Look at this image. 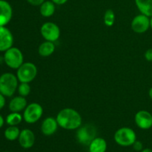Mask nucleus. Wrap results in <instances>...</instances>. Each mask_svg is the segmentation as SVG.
Masks as SVG:
<instances>
[{"mask_svg":"<svg viewBox=\"0 0 152 152\" xmlns=\"http://www.w3.org/2000/svg\"><path fill=\"white\" fill-rule=\"evenodd\" d=\"M59 127L65 130H75L82 126V117L78 111L73 108H66L61 110L56 116Z\"/></svg>","mask_w":152,"mask_h":152,"instance_id":"1","label":"nucleus"},{"mask_svg":"<svg viewBox=\"0 0 152 152\" xmlns=\"http://www.w3.org/2000/svg\"><path fill=\"white\" fill-rule=\"evenodd\" d=\"M18 88L17 77L11 73H4L0 76V93L4 96H12Z\"/></svg>","mask_w":152,"mask_h":152,"instance_id":"2","label":"nucleus"},{"mask_svg":"<svg viewBox=\"0 0 152 152\" xmlns=\"http://www.w3.org/2000/svg\"><path fill=\"white\" fill-rule=\"evenodd\" d=\"M114 141L123 147L132 146L137 140V134L134 131L129 127L119 129L114 134Z\"/></svg>","mask_w":152,"mask_h":152,"instance_id":"3","label":"nucleus"},{"mask_svg":"<svg viewBox=\"0 0 152 152\" xmlns=\"http://www.w3.org/2000/svg\"><path fill=\"white\" fill-rule=\"evenodd\" d=\"M37 75V68L32 62H24L17 69L16 77L20 83H30Z\"/></svg>","mask_w":152,"mask_h":152,"instance_id":"4","label":"nucleus"},{"mask_svg":"<svg viewBox=\"0 0 152 152\" xmlns=\"http://www.w3.org/2000/svg\"><path fill=\"white\" fill-rule=\"evenodd\" d=\"M4 60L9 68L18 69L24 63V56L19 48L11 47L4 51Z\"/></svg>","mask_w":152,"mask_h":152,"instance_id":"5","label":"nucleus"},{"mask_svg":"<svg viewBox=\"0 0 152 152\" xmlns=\"http://www.w3.org/2000/svg\"><path fill=\"white\" fill-rule=\"evenodd\" d=\"M43 114V108L40 104L32 102L27 105L24 111L23 119L27 123L34 124L37 123Z\"/></svg>","mask_w":152,"mask_h":152,"instance_id":"6","label":"nucleus"},{"mask_svg":"<svg viewBox=\"0 0 152 152\" xmlns=\"http://www.w3.org/2000/svg\"><path fill=\"white\" fill-rule=\"evenodd\" d=\"M96 129L93 125H85L80 126L77 132V138L79 142L83 145H88L96 137Z\"/></svg>","mask_w":152,"mask_h":152,"instance_id":"7","label":"nucleus"},{"mask_svg":"<svg viewBox=\"0 0 152 152\" xmlns=\"http://www.w3.org/2000/svg\"><path fill=\"white\" fill-rule=\"evenodd\" d=\"M42 36L46 41L56 42L60 37V29L56 24L48 22L43 24L40 28Z\"/></svg>","mask_w":152,"mask_h":152,"instance_id":"8","label":"nucleus"},{"mask_svg":"<svg viewBox=\"0 0 152 152\" xmlns=\"http://www.w3.org/2000/svg\"><path fill=\"white\" fill-rule=\"evenodd\" d=\"M150 28V18L144 14L135 16L132 22V28L137 34H143Z\"/></svg>","mask_w":152,"mask_h":152,"instance_id":"9","label":"nucleus"},{"mask_svg":"<svg viewBox=\"0 0 152 152\" xmlns=\"http://www.w3.org/2000/svg\"><path fill=\"white\" fill-rule=\"evenodd\" d=\"M135 123L138 128L142 130H148L152 127V114L148 111H139L134 117Z\"/></svg>","mask_w":152,"mask_h":152,"instance_id":"10","label":"nucleus"},{"mask_svg":"<svg viewBox=\"0 0 152 152\" xmlns=\"http://www.w3.org/2000/svg\"><path fill=\"white\" fill-rule=\"evenodd\" d=\"M13 37L5 26H0V51H6L13 46Z\"/></svg>","mask_w":152,"mask_h":152,"instance_id":"11","label":"nucleus"},{"mask_svg":"<svg viewBox=\"0 0 152 152\" xmlns=\"http://www.w3.org/2000/svg\"><path fill=\"white\" fill-rule=\"evenodd\" d=\"M18 140H19V145L22 148L28 149V148H32L35 144L36 137L32 131L25 129L21 131Z\"/></svg>","mask_w":152,"mask_h":152,"instance_id":"12","label":"nucleus"},{"mask_svg":"<svg viewBox=\"0 0 152 152\" xmlns=\"http://www.w3.org/2000/svg\"><path fill=\"white\" fill-rule=\"evenodd\" d=\"M13 10L10 3L0 0V26H6L11 20Z\"/></svg>","mask_w":152,"mask_h":152,"instance_id":"13","label":"nucleus"},{"mask_svg":"<svg viewBox=\"0 0 152 152\" xmlns=\"http://www.w3.org/2000/svg\"><path fill=\"white\" fill-rule=\"evenodd\" d=\"M58 125L56 119L51 117H48L45 119L41 124V132L45 136H51L58 129Z\"/></svg>","mask_w":152,"mask_h":152,"instance_id":"14","label":"nucleus"},{"mask_svg":"<svg viewBox=\"0 0 152 152\" xmlns=\"http://www.w3.org/2000/svg\"><path fill=\"white\" fill-rule=\"evenodd\" d=\"M27 105V100L25 96H15L10 101L9 109L11 112H20L25 109Z\"/></svg>","mask_w":152,"mask_h":152,"instance_id":"15","label":"nucleus"},{"mask_svg":"<svg viewBox=\"0 0 152 152\" xmlns=\"http://www.w3.org/2000/svg\"><path fill=\"white\" fill-rule=\"evenodd\" d=\"M107 142L104 138L95 137L88 145L89 152H106Z\"/></svg>","mask_w":152,"mask_h":152,"instance_id":"16","label":"nucleus"},{"mask_svg":"<svg viewBox=\"0 0 152 152\" xmlns=\"http://www.w3.org/2000/svg\"><path fill=\"white\" fill-rule=\"evenodd\" d=\"M135 4L142 14L152 16V0H135Z\"/></svg>","mask_w":152,"mask_h":152,"instance_id":"17","label":"nucleus"},{"mask_svg":"<svg viewBox=\"0 0 152 152\" xmlns=\"http://www.w3.org/2000/svg\"><path fill=\"white\" fill-rule=\"evenodd\" d=\"M55 50V45L53 42L45 41L42 43L38 48V53L42 57H47L53 54Z\"/></svg>","mask_w":152,"mask_h":152,"instance_id":"18","label":"nucleus"},{"mask_svg":"<svg viewBox=\"0 0 152 152\" xmlns=\"http://www.w3.org/2000/svg\"><path fill=\"white\" fill-rule=\"evenodd\" d=\"M40 13L44 17H50L53 16L56 10L55 4L53 1H45L42 4L40 5Z\"/></svg>","mask_w":152,"mask_h":152,"instance_id":"19","label":"nucleus"},{"mask_svg":"<svg viewBox=\"0 0 152 152\" xmlns=\"http://www.w3.org/2000/svg\"><path fill=\"white\" fill-rule=\"evenodd\" d=\"M19 129L16 126H9L4 131V137L9 141H14L19 138L20 134Z\"/></svg>","mask_w":152,"mask_h":152,"instance_id":"20","label":"nucleus"},{"mask_svg":"<svg viewBox=\"0 0 152 152\" xmlns=\"http://www.w3.org/2000/svg\"><path fill=\"white\" fill-rule=\"evenodd\" d=\"M22 116L19 112H11L6 117V123L10 126H16L22 121Z\"/></svg>","mask_w":152,"mask_h":152,"instance_id":"21","label":"nucleus"},{"mask_svg":"<svg viewBox=\"0 0 152 152\" xmlns=\"http://www.w3.org/2000/svg\"><path fill=\"white\" fill-rule=\"evenodd\" d=\"M115 22V14L111 9H108L105 11L104 15V23L106 26L111 27Z\"/></svg>","mask_w":152,"mask_h":152,"instance_id":"22","label":"nucleus"},{"mask_svg":"<svg viewBox=\"0 0 152 152\" xmlns=\"http://www.w3.org/2000/svg\"><path fill=\"white\" fill-rule=\"evenodd\" d=\"M18 92L19 95L22 96H28L31 92V87L29 86V83H21V84L18 86Z\"/></svg>","mask_w":152,"mask_h":152,"instance_id":"23","label":"nucleus"},{"mask_svg":"<svg viewBox=\"0 0 152 152\" xmlns=\"http://www.w3.org/2000/svg\"><path fill=\"white\" fill-rule=\"evenodd\" d=\"M132 146H133L134 150L137 151H141L143 149V145H142V143L140 141L136 140L134 142V143L132 145Z\"/></svg>","mask_w":152,"mask_h":152,"instance_id":"24","label":"nucleus"},{"mask_svg":"<svg viewBox=\"0 0 152 152\" xmlns=\"http://www.w3.org/2000/svg\"><path fill=\"white\" fill-rule=\"evenodd\" d=\"M45 0H27L30 4L33 6H40Z\"/></svg>","mask_w":152,"mask_h":152,"instance_id":"25","label":"nucleus"},{"mask_svg":"<svg viewBox=\"0 0 152 152\" xmlns=\"http://www.w3.org/2000/svg\"><path fill=\"white\" fill-rule=\"evenodd\" d=\"M145 59L148 62H152V48H149L145 51Z\"/></svg>","mask_w":152,"mask_h":152,"instance_id":"26","label":"nucleus"},{"mask_svg":"<svg viewBox=\"0 0 152 152\" xmlns=\"http://www.w3.org/2000/svg\"><path fill=\"white\" fill-rule=\"evenodd\" d=\"M5 105V99H4V95L0 93V110L2 109Z\"/></svg>","mask_w":152,"mask_h":152,"instance_id":"27","label":"nucleus"},{"mask_svg":"<svg viewBox=\"0 0 152 152\" xmlns=\"http://www.w3.org/2000/svg\"><path fill=\"white\" fill-rule=\"evenodd\" d=\"M55 4H58V5H62V4H65L68 0H51Z\"/></svg>","mask_w":152,"mask_h":152,"instance_id":"28","label":"nucleus"},{"mask_svg":"<svg viewBox=\"0 0 152 152\" xmlns=\"http://www.w3.org/2000/svg\"><path fill=\"white\" fill-rule=\"evenodd\" d=\"M3 125H4V119H3V117L0 115V129L2 127Z\"/></svg>","mask_w":152,"mask_h":152,"instance_id":"29","label":"nucleus"},{"mask_svg":"<svg viewBox=\"0 0 152 152\" xmlns=\"http://www.w3.org/2000/svg\"><path fill=\"white\" fill-rule=\"evenodd\" d=\"M140 152H152V149L151 148H143Z\"/></svg>","mask_w":152,"mask_h":152,"instance_id":"30","label":"nucleus"},{"mask_svg":"<svg viewBox=\"0 0 152 152\" xmlns=\"http://www.w3.org/2000/svg\"><path fill=\"white\" fill-rule=\"evenodd\" d=\"M148 95H149V97L152 99V87L149 89V91H148Z\"/></svg>","mask_w":152,"mask_h":152,"instance_id":"31","label":"nucleus"},{"mask_svg":"<svg viewBox=\"0 0 152 152\" xmlns=\"http://www.w3.org/2000/svg\"><path fill=\"white\" fill-rule=\"evenodd\" d=\"M150 28L152 29V16L150 18Z\"/></svg>","mask_w":152,"mask_h":152,"instance_id":"32","label":"nucleus"},{"mask_svg":"<svg viewBox=\"0 0 152 152\" xmlns=\"http://www.w3.org/2000/svg\"><path fill=\"white\" fill-rule=\"evenodd\" d=\"M3 152H9V151H3Z\"/></svg>","mask_w":152,"mask_h":152,"instance_id":"33","label":"nucleus"},{"mask_svg":"<svg viewBox=\"0 0 152 152\" xmlns=\"http://www.w3.org/2000/svg\"><path fill=\"white\" fill-rule=\"evenodd\" d=\"M151 77H152V75H151Z\"/></svg>","mask_w":152,"mask_h":152,"instance_id":"34","label":"nucleus"}]
</instances>
